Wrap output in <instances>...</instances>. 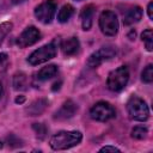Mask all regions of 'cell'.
<instances>
[{"mask_svg":"<svg viewBox=\"0 0 153 153\" xmlns=\"http://www.w3.org/2000/svg\"><path fill=\"white\" fill-rule=\"evenodd\" d=\"M82 140V135L76 130H61L54 134L49 141V145L55 151L68 149L76 146Z\"/></svg>","mask_w":153,"mask_h":153,"instance_id":"1","label":"cell"},{"mask_svg":"<svg viewBox=\"0 0 153 153\" xmlns=\"http://www.w3.org/2000/svg\"><path fill=\"white\" fill-rule=\"evenodd\" d=\"M127 110L130 118L139 122H145L149 117V109L146 102L137 96H131L129 98L127 103Z\"/></svg>","mask_w":153,"mask_h":153,"instance_id":"2","label":"cell"},{"mask_svg":"<svg viewBox=\"0 0 153 153\" xmlns=\"http://www.w3.org/2000/svg\"><path fill=\"white\" fill-rule=\"evenodd\" d=\"M128 80H129V71L126 66H121L109 73L106 86L112 92H120L126 87Z\"/></svg>","mask_w":153,"mask_h":153,"instance_id":"3","label":"cell"},{"mask_svg":"<svg viewBox=\"0 0 153 153\" xmlns=\"http://www.w3.org/2000/svg\"><path fill=\"white\" fill-rule=\"evenodd\" d=\"M57 53V47L55 43H48L45 45H42L41 48L36 49L35 51L31 53V55L27 57V61L32 66H37L41 63H44L53 57H55Z\"/></svg>","mask_w":153,"mask_h":153,"instance_id":"4","label":"cell"},{"mask_svg":"<svg viewBox=\"0 0 153 153\" xmlns=\"http://www.w3.org/2000/svg\"><path fill=\"white\" fill-rule=\"evenodd\" d=\"M99 27L105 36H115L118 32V19L115 12L104 11L99 16Z\"/></svg>","mask_w":153,"mask_h":153,"instance_id":"5","label":"cell"},{"mask_svg":"<svg viewBox=\"0 0 153 153\" xmlns=\"http://www.w3.org/2000/svg\"><path fill=\"white\" fill-rule=\"evenodd\" d=\"M115 115H116V111H115L114 106L108 102H98L90 110L91 118L99 121V122L109 121V120L114 118Z\"/></svg>","mask_w":153,"mask_h":153,"instance_id":"6","label":"cell"},{"mask_svg":"<svg viewBox=\"0 0 153 153\" xmlns=\"http://www.w3.org/2000/svg\"><path fill=\"white\" fill-rule=\"evenodd\" d=\"M117 54V49L114 45H105L99 48L98 50H96L94 53H92L87 60V66L91 68H96L98 67L102 62L110 60L112 57H115Z\"/></svg>","mask_w":153,"mask_h":153,"instance_id":"7","label":"cell"},{"mask_svg":"<svg viewBox=\"0 0 153 153\" xmlns=\"http://www.w3.org/2000/svg\"><path fill=\"white\" fill-rule=\"evenodd\" d=\"M56 7L57 5L55 0H45L35 8V16L41 23L49 24L54 19V16L56 13Z\"/></svg>","mask_w":153,"mask_h":153,"instance_id":"8","label":"cell"},{"mask_svg":"<svg viewBox=\"0 0 153 153\" xmlns=\"http://www.w3.org/2000/svg\"><path fill=\"white\" fill-rule=\"evenodd\" d=\"M41 39V32L35 26L26 27L17 38V44L19 48H26Z\"/></svg>","mask_w":153,"mask_h":153,"instance_id":"9","label":"cell"},{"mask_svg":"<svg viewBox=\"0 0 153 153\" xmlns=\"http://www.w3.org/2000/svg\"><path fill=\"white\" fill-rule=\"evenodd\" d=\"M76 111H78V105H76L73 100L68 99V100H66V102L61 105V108L55 112V116H54V117H55L56 120H67V118L73 117Z\"/></svg>","mask_w":153,"mask_h":153,"instance_id":"10","label":"cell"},{"mask_svg":"<svg viewBox=\"0 0 153 153\" xmlns=\"http://www.w3.org/2000/svg\"><path fill=\"white\" fill-rule=\"evenodd\" d=\"M79 48H80V43H79V39L76 37H69V38L65 39L61 44L62 53L67 56L76 54L79 51Z\"/></svg>","mask_w":153,"mask_h":153,"instance_id":"11","label":"cell"},{"mask_svg":"<svg viewBox=\"0 0 153 153\" xmlns=\"http://www.w3.org/2000/svg\"><path fill=\"white\" fill-rule=\"evenodd\" d=\"M94 14V6L93 5H87L82 8L81 11V25L84 30H90L92 26V19Z\"/></svg>","mask_w":153,"mask_h":153,"instance_id":"12","label":"cell"},{"mask_svg":"<svg viewBox=\"0 0 153 153\" xmlns=\"http://www.w3.org/2000/svg\"><path fill=\"white\" fill-rule=\"evenodd\" d=\"M142 18V10L139 6H135L133 8H130L123 17V24L124 25H133L137 22H140V19Z\"/></svg>","mask_w":153,"mask_h":153,"instance_id":"13","label":"cell"},{"mask_svg":"<svg viewBox=\"0 0 153 153\" xmlns=\"http://www.w3.org/2000/svg\"><path fill=\"white\" fill-rule=\"evenodd\" d=\"M47 105H48L47 99H37L33 103H31V105L26 109V111L30 116H37V115H41L45 110Z\"/></svg>","mask_w":153,"mask_h":153,"instance_id":"14","label":"cell"},{"mask_svg":"<svg viewBox=\"0 0 153 153\" xmlns=\"http://www.w3.org/2000/svg\"><path fill=\"white\" fill-rule=\"evenodd\" d=\"M57 74V67L55 65H48L43 67L38 73H37V79L41 81H45L48 79H51Z\"/></svg>","mask_w":153,"mask_h":153,"instance_id":"15","label":"cell"},{"mask_svg":"<svg viewBox=\"0 0 153 153\" xmlns=\"http://www.w3.org/2000/svg\"><path fill=\"white\" fill-rule=\"evenodd\" d=\"M74 14V7L69 4L67 5H63L61 7V10L59 11V14H57V20L60 23H66L71 19V17Z\"/></svg>","mask_w":153,"mask_h":153,"instance_id":"16","label":"cell"},{"mask_svg":"<svg viewBox=\"0 0 153 153\" xmlns=\"http://www.w3.org/2000/svg\"><path fill=\"white\" fill-rule=\"evenodd\" d=\"M27 86V78L24 73H17L13 76V87L14 90H25Z\"/></svg>","mask_w":153,"mask_h":153,"instance_id":"17","label":"cell"},{"mask_svg":"<svg viewBox=\"0 0 153 153\" xmlns=\"http://www.w3.org/2000/svg\"><path fill=\"white\" fill-rule=\"evenodd\" d=\"M141 38L145 43V47L148 51H152L153 50V31L152 29H147L142 32L141 35Z\"/></svg>","mask_w":153,"mask_h":153,"instance_id":"18","label":"cell"},{"mask_svg":"<svg viewBox=\"0 0 153 153\" xmlns=\"http://www.w3.org/2000/svg\"><path fill=\"white\" fill-rule=\"evenodd\" d=\"M148 130L146 127H142V126H136L131 129V137L134 139H137V140H142L143 137H146Z\"/></svg>","mask_w":153,"mask_h":153,"instance_id":"19","label":"cell"},{"mask_svg":"<svg viewBox=\"0 0 153 153\" xmlns=\"http://www.w3.org/2000/svg\"><path fill=\"white\" fill-rule=\"evenodd\" d=\"M141 80L146 84H151L153 81V66L148 65L145 67V69L141 73Z\"/></svg>","mask_w":153,"mask_h":153,"instance_id":"20","label":"cell"},{"mask_svg":"<svg viewBox=\"0 0 153 153\" xmlns=\"http://www.w3.org/2000/svg\"><path fill=\"white\" fill-rule=\"evenodd\" d=\"M12 23L10 22H5L2 24H0V44L2 43V41L5 39V37L7 36V33L12 30Z\"/></svg>","mask_w":153,"mask_h":153,"instance_id":"21","label":"cell"},{"mask_svg":"<svg viewBox=\"0 0 153 153\" xmlns=\"http://www.w3.org/2000/svg\"><path fill=\"white\" fill-rule=\"evenodd\" d=\"M32 128L36 131V135H37L38 139L43 140L45 137V135H47V128H45V126L43 123H35L32 126Z\"/></svg>","mask_w":153,"mask_h":153,"instance_id":"22","label":"cell"},{"mask_svg":"<svg viewBox=\"0 0 153 153\" xmlns=\"http://www.w3.org/2000/svg\"><path fill=\"white\" fill-rule=\"evenodd\" d=\"M121 149L115 146H104L99 149V152H120Z\"/></svg>","mask_w":153,"mask_h":153,"instance_id":"23","label":"cell"},{"mask_svg":"<svg viewBox=\"0 0 153 153\" xmlns=\"http://www.w3.org/2000/svg\"><path fill=\"white\" fill-rule=\"evenodd\" d=\"M147 13H148L149 19H153V2H149L148 4V6H147Z\"/></svg>","mask_w":153,"mask_h":153,"instance_id":"24","label":"cell"},{"mask_svg":"<svg viewBox=\"0 0 153 153\" xmlns=\"http://www.w3.org/2000/svg\"><path fill=\"white\" fill-rule=\"evenodd\" d=\"M7 61V54L6 53H0V65Z\"/></svg>","mask_w":153,"mask_h":153,"instance_id":"25","label":"cell"},{"mask_svg":"<svg viewBox=\"0 0 153 153\" xmlns=\"http://www.w3.org/2000/svg\"><path fill=\"white\" fill-rule=\"evenodd\" d=\"M24 102H25V97H24V96H18V97L16 98V103L22 104V103H24Z\"/></svg>","mask_w":153,"mask_h":153,"instance_id":"26","label":"cell"},{"mask_svg":"<svg viewBox=\"0 0 153 153\" xmlns=\"http://www.w3.org/2000/svg\"><path fill=\"white\" fill-rule=\"evenodd\" d=\"M135 35H136V32H135V30H130V32L128 33V38L133 41V39L135 38Z\"/></svg>","mask_w":153,"mask_h":153,"instance_id":"27","label":"cell"},{"mask_svg":"<svg viewBox=\"0 0 153 153\" xmlns=\"http://www.w3.org/2000/svg\"><path fill=\"white\" fill-rule=\"evenodd\" d=\"M60 84H61V82H59V84H57V82H56V84H54V87H53V90H54V91L59 90V88H60Z\"/></svg>","mask_w":153,"mask_h":153,"instance_id":"28","label":"cell"},{"mask_svg":"<svg viewBox=\"0 0 153 153\" xmlns=\"http://www.w3.org/2000/svg\"><path fill=\"white\" fill-rule=\"evenodd\" d=\"M24 1H26V0H12L13 4H22V2H24Z\"/></svg>","mask_w":153,"mask_h":153,"instance_id":"29","label":"cell"},{"mask_svg":"<svg viewBox=\"0 0 153 153\" xmlns=\"http://www.w3.org/2000/svg\"><path fill=\"white\" fill-rule=\"evenodd\" d=\"M1 94H2V85L0 82V97H1Z\"/></svg>","mask_w":153,"mask_h":153,"instance_id":"30","label":"cell"},{"mask_svg":"<svg viewBox=\"0 0 153 153\" xmlns=\"http://www.w3.org/2000/svg\"><path fill=\"white\" fill-rule=\"evenodd\" d=\"M76 1H80V0H76Z\"/></svg>","mask_w":153,"mask_h":153,"instance_id":"31","label":"cell"}]
</instances>
